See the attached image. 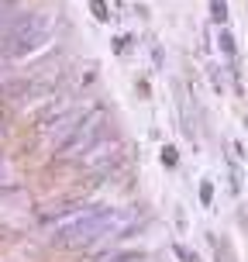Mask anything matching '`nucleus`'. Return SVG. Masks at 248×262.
<instances>
[{"label":"nucleus","instance_id":"obj_3","mask_svg":"<svg viewBox=\"0 0 248 262\" xmlns=\"http://www.w3.org/2000/svg\"><path fill=\"white\" fill-rule=\"evenodd\" d=\"M28 86H31L28 76H14V79H7V83H0V104L4 107L28 104Z\"/></svg>","mask_w":248,"mask_h":262},{"label":"nucleus","instance_id":"obj_6","mask_svg":"<svg viewBox=\"0 0 248 262\" xmlns=\"http://www.w3.org/2000/svg\"><path fill=\"white\" fill-rule=\"evenodd\" d=\"M217 45H221V52H224V55H235V52H238V49H235V35H231V31H221Z\"/></svg>","mask_w":248,"mask_h":262},{"label":"nucleus","instance_id":"obj_8","mask_svg":"<svg viewBox=\"0 0 248 262\" xmlns=\"http://www.w3.org/2000/svg\"><path fill=\"white\" fill-rule=\"evenodd\" d=\"M110 262H148V255L145 252H128V255H114Z\"/></svg>","mask_w":248,"mask_h":262},{"label":"nucleus","instance_id":"obj_10","mask_svg":"<svg viewBox=\"0 0 248 262\" xmlns=\"http://www.w3.org/2000/svg\"><path fill=\"white\" fill-rule=\"evenodd\" d=\"M162 162H166V166H176V162H179V159H176V148H172V145H166V148H162Z\"/></svg>","mask_w":248,"mask_h":262},{"label":"nucleus","instance_id":"obj_7","mask_svg":"<svg viewBox=\"0 0 248 262\" xmlns=\"http://www.w3.org/2000/svg\"><path fill=\"white\" fill-rule=\"evenodd\" d=\"M86 4H90V11H93L97 21H107V4L104 0H86Z\"/></svg>","mask_w":248,"mask_h":262},{"label":"nucleus","instance_id":"obj_2","mask_svg":"<svg viewBox=\"0 0 248 262\" xmlns=\"http://www.w3.org/2000/svg\"><path fill=\"white\" fill-rule=\"evenodd\" d=\"M100 131H104V111H90L76 135L65 138V142L55 148V159L65 162V159H76V156H83V152H90L93 145H97V138H100Z\"/></svg>","mask_w":248,"mask_h":262},{"label":"nucleus","instance_id":"obj_9","mask_svg":"<svg viewBox=\"0 0 248 262\" xmlns=\"http://www.w3.org/2000/svg\"><path fill=\"white\" fill-rule=\"evenodd\" d=\"M200 200H204V204H210V200H214V186H210V180H204V183H200Z\"/></svg>","mask_w":248,"mask_h":262},{"label":"nucleus","instance_id":"obj_5","mask_svg":"<svg viewBox=\"0 0 248 262\" xmlns=\"http://www.w3.org/2000/svg\"><path fill=\"white\" fill-rule=\"evenodd\" d=\"M210 14H214L217 25H224V21H228V4H224V0H210Z\"/></svg>","mask_w":248,"mask_h":262},{"label":"nucleus","instance_id":"obj_1","mask_svg":"<svg viewBox=\"0 0 248 262\" xmlns=\"http://www.w3.org/2000/svg\"><path fill=\"white\" fill-rule=\"evenodd\" d=\"M52 25H55L52 14H45V11L21 14L17 25H14V31L0 41V55H7L14 62V59H25V55L38 52L41 45L49 41V35H52Z\"/></svg>","mask_w":248,"mask_h":262},{"label":"nucleus","instance_id":"obj_4","mask_svg":"<svg viewBox=\"0 0 248 262\" xmlns=\"http://www.w3.org/2000/svg\"><path fill=\"white\" fill-rule=\"evenodd\" d=\"M65 114H73V100H49V107L35 118V128H52V124H59Z\"/></svg>","mask_w":248,"mask_h":262}]
</instances>
